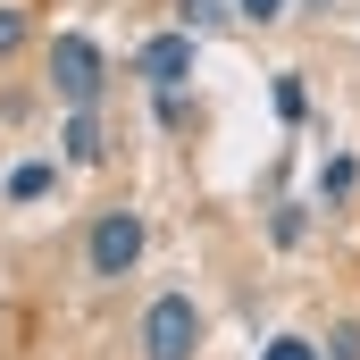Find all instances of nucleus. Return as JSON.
<instances>
[{
    "instance_id": "obj_5",
    "label": "nucleus",
    "mask_w": 360,
    "mask_h": 360,
    "mask_svg": "<svg viewBox=\"0 0 360 360\" xmlns=\"http://www.w3.org/2000/svg\"><path fill=\"white\" fill-rule=\"evenodd\" d=\"M51 160H25V168H17V176H8V201H42V193H51Z\"/></svg>"
},
{
    "instance_id": "obj_4",
    "label": "nucleus",
    "mask_w": 360,
    "mask_h": 360,
    "mask_svg": "<svg viewBox=\"0 0 360 360\" xmlns=\"http://www.w3.org/2000/svg\"><path fill=\"white\" fill-rule=\"evenodd\" d=\"M134 76H143V84H160V92H176L184 76H193V34H160V42H143V51H134Z\"/></svg>"
},
{
    "instance_id": "obj_3",
    "label": "nucleus",
    "mask_w": 360,
    "mask_h": 360,
    "mask_svg": "<svg viewBox=\"0 0 360 360\" xmlns=\"http://www.w3.org/2000/svg\"><path fill=\"white\" fill-rule=\"evenodd\" d=\"M134 260H143V218H134V210H109V218L92 226V243H84V269L92 276H126Z\"/></svg>"
},
{
    "instance_id": "obj_1",
    "label": "nucleus",
    "mask_w": 360,
    "mask_h": 360,
    "mask_svg": "<svg viewBox=\"0 0 360 360\" xmlns=\"http://www.w3.org/2000/svg\"><path fill=\"white\" fill-rule=\"evenodd\" d=\"M201 352V310L193 293H160L143 310V360H193Z\"/></svg>"
},
{
    "instance_id": "obj_9",
    "label": "nucleus",
    "mask_w": 360,
    "mask_h": 360,
    "mask_svg": "<svg viewBox=\"0 0 360 360\" xmlns=\"http://www.w3.org/2000/svg\"><path fill=\"white\" fill-rule=\"evenodd\" d=\"M235 8H243L252 25H276V17H285V0H235Z\"/></svg>"
},
{
    "instance_id": "obj_8",
    "label": "nucleus",
    "mask_w": 360,
    "mask_h": 360,
    "mask_svg": "<svg viewBox=\"0 0 360 360\" xmlns=\"http://www.w3.org/2000/svg\"><path fill=\"white\" fill-rule=\"evenodd\" d=\"M17 42H25V17H17V8H0V59H8Z\"/></svg>"
},
{
    "instance_id": "obj_7",
    "label": "nucleus",
    "mask_w": 360,
    "mask_h": 360,
    "mask_svg": "<svg viewBox=\"0 0 360 360\" xmlns=\"http://www.w3.org/2000/svg\"><path fill=\"white\" fill-rule=\"evenodd\" d=\"M218 17H226V0H176V25H184V34H210Z\"/></svg>"
},
{
    "instance_id": "obj_6",
    "label": "nucleus",
    "mask_w": 360,
    "mask_h": 360,
    "mask_svg": "<svg viewBox=\"0 0 360 360\" xmlns=\"http://www.w3.org/2000/svg\"><path fill=\"white\" fill-rule=\"evenodd\" d=\"M68 160H101V126H92V109L68 117Z\"/></svg>"
},
{
    "instance_id": "obj_2",
    "label": "nucleus",
    "mask_w": 360,
    "mask_h": 360,
    "mask_svg": "<svg viewBox=\"0 0 360 360\" xmlns=\"http://www.w3.org/2000/svg\"><path fill=\"white\" fill-rule=\"evenodd\" d=\"M51 84H59L68 109H92V101H101V51H92L84 34H59V42H51Z\"/></svg>"
},
{
    "instance_id": "obj_10",
    "label": "nucleus",
    "mask_w": 360,
    "mask_h": 360,
    "mask_svg": "<svg viewBox=\"0 0 360 360\" xmlns=\"http://www.w3.org/2000/svg\"><path fill=\"white\" fill-rule=\"evenodd\" d=\"M260 360H319V352H310L302 335H285V344H269V352H260Z\"/></svg>"
}]
</instances>
